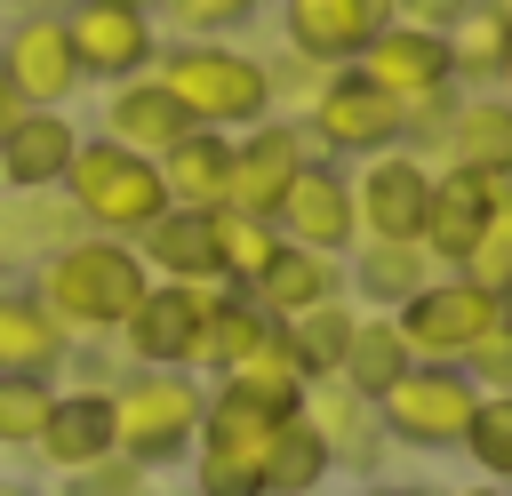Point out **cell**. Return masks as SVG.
<instances>
[{"instance_id":"obj_1","label":"cell","mask_w":512,"mask_h":496,"mask_svg":"<svg viewBox=\"0 0 512 496\" xmlns=\"http://www.w3.org/2000/svg\"><path fill=\"white\" fill-rule=\"evenodd\" d=\"M152 288V272H144V256L128 248V240H112V232H72L64 248H48L40 256V304H48V320L64 328V336H112L128 312H136V296Z\"/></svg>"},{"instance_id":"obj_2","label":"cell","mask_w":512,"mask_h":496,"mask_svg":"<svg viewBox=\"0 0 512 496\" xmlns=\"http://www.w3.org/2000/svg\"><path fill=\"white\" fill-rule=\"evenodd\" d=\"M152 80L184 104L192 128H224V136H240V128L272 120L264 56H240V48H224V40H176V48H160V56H152Z\"/></svg>"},{"instance_id":"obj_3","label":"cell","mask_w":512,"mask_h":496,"mask_svg":"<svg viewBox=\"0 0 512 496\" xmlns=\"http://www.w3.org/2000/svg\"><path fill=\"white\" fill-rule=\"evenodd\" d=\"M200 408H208V384L192 368H136L112 384V448L120 464H176L192 456L200 440Z\"/></svg>"},{"instance_id":"obj_4","label":"cell","mask_w":512,"mask_h":496,"mask_svg":"<svg viewBox=\"0 0 512 496\" xmlns=\"http://www.w3.org/2000/svg\"><path fill=\"white\" fill-rule=\"evenodd\" d=\"M56 192L72 200V216H80L88 232H112V240H136V232L168 208L160 160L112 144V136H80V152H72V168H64Z\"/></svg>"},{"instance_id":"obj_5","label":"cell","mask_w":512,"mask_h":496,"mask_svg":"<svg viewBox=\"0 0 512 496\" xmlns=\"http://www.w3.org/2000/svg\"><path fill=\"white\" fill-rule=\"evenodd\" d=\"M480 392L456 360H408L384 392H376V424L400 440V448H456L464 424H472Z\"/></svg>"},{"instance_id":"obj_6","label":"cell","mask_w":512,"mask_h":496,"mask_svg":"<svg viewBox=\"0 0 512 496\" xmlns=\"http://www.w3.org/2000/svg\"><path fill=\"white\" fill-rule=\"evenodd\" d=\"M312 136V152H344V160H368V152H392L400 144V104L360 72V64H336L312 96V112L296 120Z\"/></svg>"},{"instance_id":"obj_7","label":"cell","mask_w":512,"mask_h":496,"mask_svg":"<svg viewBox=\"0 0 512 496\" xmlns=\"http://www.w3.org/2000/svg\"><path fill=\"white\" fill-rule=\"evenodd\" d=\"M496 320H504V296H488V288L464 280V272H432V280L392 312L408 360H464V344H472L480 328H496Z\"/></svg>"},{"instance_id":"obj_8","label":"cell","mask_w":512,"mask_h":496,"mask_svg":"<svg viewBox=\"0 0 512 496\" xmlns=\"http://www.w3.org/2000/svg\"><path fill=\"white\" fill-rule=\"evenodd\" d=\"M64 16V40H72V64H80V80H136V72H152V56H160V32H152V16L144 8H120V0H72V8H56Z\"/></svg>"},{"instance_id":"obj_9","label":"cell","mask_w":512,"mask_h":496,"mask_svg":"<svg viewBox=\"0 0 512 496\" xmlns=\"http://www.w3.org/2000/svg\"><path fill=\"white\" fill-rule=\"evenodd\" d=\"M424 200H432V168H424V152H408V144L368 152L360 176H352L360 240H424Z\"/></svg>"},{"instance_id":"obj_10","label":"cell","mask_w":512,"mask_h":496,"mask_svg":"<svg viewBox=\"0 0 512 496\" xmlns=\"http://www.w3.org/2000/svg\"><path fill=\"white\" fill-rule=\"evenodd\" d=\"M272 224H280V240H296V248H320V256H344V248H360V216H352V176H344V168H336L328 152H312V160L296 168V184L280 192Z\"/></svg>"},{"instance_id":"obj_11","label":"cell","mask_w":512,"mask_h":496,"mask_svg":"<svg viewBox=\"0 0 512 496\" xmlns=\"http://www.w3.org/2000/svg\"><path fill=\"white\" fill-rule=\"evenodd\" d=\"M304 160H312V136H304L296 120H256V128H240V136H232V192H224V208L272 216Z\"/></svg>"},{"instance_id":"obj_12","label":"cell","mask_w":512,"mask_h":496,"mask_svg":"<svg viewBox=\"0 0 512 496\" xmlns=\"http://www.w3.org/2000/svg\"><path fill=\"white\" fill-rule=\"evenodd\" d=\"M0 72L24 104H48L64 112V96L80 88V64H72V40H64V16L40 8V16H16V32L0 40Z\"/></svg>"},{"instance_id":"obj_13","label":"cell","mask_w":512,"mask_h":496,"mask_svg":"<svg viewBox=\"0 0 512 496\" xmlns=\"http://www.w3.org/2000/svg\"><path fill=\"white\" fill-rule=\"evenodd\" d=\"M72 152H80V128L48 104H24L16 128L0 136V192H56Z\"/></svg>"},{"instance_id":"obj_14","label":"cell","mask_w":512,"mask_h":496,"mask_svg":"<svg viewBox=\"0 0 512 496\" xmlns=\"http://www.w3.org/2000/svg\"><path fill=\"white\" fill-rule=\"evenodd\" d=\"M392 104H408V96H440L448 88V48H440V32H416V24H376L368 32V48L352 56Z\"/></svg>"},{"instance_id":"obj_15","label":"cell","mask_w":512,"mask_h":496,"mask_svg":"<svg viewBox=\"0 0 512 496\" xmlns=\"http://www.w3.org/2000/svg\"><path fill=\"white\" fill-rule=\"evenodd\" d=\"M488 200H496V176H472V168H432V200H424V256L440 272H456L488 224Z\"/></svg>"},{"instance_id":"obj_16","label":"cell","mask_w":512,"mask_h":496,"mask_svg":"<svg viewBox=\"0 0 512 496\" xmlns=\"http://www.w3.org/2000/svg\"><path fill=\"white\" fill-rule=\"evenodd\" d=\"M192 320H200V304L184 296V280H152L112 336L128 344L136 368H184V360H192Z\"/></svg>"},{"instance_id":"obj_17","label":"cell","mask_w":512,"mask_h":496,"mask_svg":"<svg viewBox=\"0 0 512 496\" xmlns=\"http://www.w3.org/2000/svg\"><path fill=\"white\" fill-rule=\"evenodd\" d=\"M104 136L128 144V152H144V160H160L168 144L192 136V120H184V104H176L152 72H136V80H112V96H104Z\"/></svg>"},{"instance_id":"obj_18","label":"cell","mask_w":512,"mask_h":496,"mask_svg":"<svg viewBox=\"0 0 512 496\" xmlns=\"http://www.w3.org/2000/svg\"><path fill=\"white\" fill-rule=\"evenodd\" d=\"M352 280H344V256H320V248H280L264 272H256V288H240L264 320H296V312H312V304H328V296H344Z\"/></svg>"},{"instance_id":"obj_19","label":"cell","mask_w":512,"mask_h":496,"mask_svg":"<svg viewBox=\"0 0 512 496\" xmlns=\"http://www.w3.org/2000/svg\"><path fill=\"white\" fill-rule=\"evenodd\" d=\"M272 8H280L288 48H296L304 64H320V72L352 64V56L368 48V32H376V16H368L360 0H272Z\"/></svg>"},{"instance_id":"obj_20","label":"cell","mask_w":512,"mask_h":496,"mask_svg":"<svg viewBox=\"0 0 512 496\" xmlns=\"http://www.w3.org/2000/svg\"><path fill=\"white\" fill-rule=\"evenodd\" d=\"M56 472H96V464H112L120 448H112V392H56V408H48V424H40V440H32Z\"/></svg>"},{"instance_id":"obj_21","label":"cell","mask_w":512,"mask_h":496,"mask_svg":"<svg viewBox=\"0 0 512 496\" xmlns=\"http://www.w3.org/2000/svg\"><path fill=\"white\" fill-rule=\"evenodd\" d=\"M440 160L472 176H512V96H456Z\"/></svg>"},{"instance_id":"obj_22","label":"cell","mask_w":512,"mask_h":496,"mask_svg":"<svg viewBox=\"0 0 512 496\" xmlns=\"http://www.w3.org/2000/svg\"><path fill=\"white\" fill-rule=\"evenodd\" d=\"M160 184H168V208H224L232 192V136L224 128H192L184 144L160 152Z\"/></svg>"},{"instance_id":"obj_23","label":"cell","mask_w":512,"mask_h":496,"mask_svg":"<svg viewBox=\"0 0 512 496\" xmlns=\"http://www.w3.org/2000/svg\"><path fill=\"white\" fill-rule=\"evenodd\" d=\"M312 432H320V448H328V464H376V408L352 392V384H336V376H320V384H304V408H296Z\"/></svg>"},{"instance_id":"obj_24","label":"cell","mask_w":512,"mask_h":496,"mask_svg":"<svg viewBox=\"0 0 512 496\" xmlns=\"http://www.w3.org/2000/svg\"><path fill=\"white\" fill-rule=\"evenodd\" d=\"M64 352L72 336L48 320V304L32 288H0V376H56Z\"/></svg>"},{"instance_id":"obj_25","label":"cell","mask_w":512,"mask_h":496,"mask_svg":"<svg viewBox=\"0 0 512 496\" xmlns=\"http://www.w3.org/2000/svg\"><path fill=\"white\" fill-rule=\"evenodd\" d=\"M128 248L144 256L152 280H200V272H216V248H208V216L200 208H160Z\"/></svg>"},{"instance_id":"obj_26","label":"cell","mask_w":512,"mask_h":496,"mask_svg":"<svg viewBox=\"0 0 512 496\" xmlns=\"http://www.w3.org/2000/svg\"><path fill=\"white\" fill-rule=\"evenodd\" d=\"M432 272H440V264L424 256V240H360V256L344 264V280H352L376 312H400Z\"/></svg>"},{"instance_id":"obj_27","label":"cell","mask_w":512,"mask_h":496,"mask_svg":"<svg viewBox=\"0 0 512 496\" xmlns=\"http://www.w3.org/2000/svg\"><path fill=\"white\" fill-rule=\"evenodd\" d=\"M264 336H272V320L232 288L224 304H208V312L192 320V360H184V368H192V376H224V368H232V360H248Z\"/></svg>"},{"instance_id":"obj_28","label":"cell","mask_w":512,"mask_h":496,"mask_svg":"<svg viewBox=\"0 0 512 496\" xmlns=\"http://www.w3.org/2000/svg\"><path fill=\"white\" fill-rule=\"evenodd\" d=\"M448 48V80L464 88H504V48H512V24L488 8V0H464V16L440 32Z\"/></svg>"},{"instance_id":"obj_29","label":"cell","mask_w":512,"mask_h":496,"mask_svg":"<svg viewBox=\"0 0 512 496\" xmlns=\"http://www.w3.org/2000/svg\"><path fill=\"white\" fill-rule=\"evenodd\" d=\"M208 248H216V280L232 288H256V272L288 248L272 216H248V208H208Z\"/></svg>"},{"instance_id":"obj_30","label":"cell","mask_w":512,"mask_h":496,"mask_svg":"<svg viewBox=\"0 0 512 496\" xmlns=\"http://www.w3.org/2000/svg\"><path fill=\"white\" fill-rule=\"evenodd\" d=\"M216 384H224V392H240V400H256V408H272V416H296V408H304V368L288 360L280 320H272V336H264L248 360H232Z\"/></svg>"},{"instance_id":"obj_31","label":"cell","mask_w":512,"mask_h":496,"mask_svg":"<svg viewBox=\"0 0 512 496\" xmlns=\"http://www.w3.org/2000/svg\"><path fill=\"white\" fill-rule=\"evenodd\" d=\"M352 304L344 296H328V304H312V312H296V320H280V344H288V360L304 368V384H320V376H336L344 368V344H352Z\"/></svg>"},{"instance_id":"obj_32","label":"cell","mask_w":512,"mask_h":496,"mask_svg":"<svg viewBox=\"0 0 512 496\" xmlns=\"http://www.w3.org/2000/svg\"><path fill=\"white\" fill-rule=\"evenodd\" d=\"M72 224H80V216H72V200L8 192V200H0V256H8V264H16V256H32V264H40L48 248H64V240H72Z\"/></svg>"},{"instance_id":"obj_33","label":"cell","mask_w":512,"mask_h":496,"mask_svg":"<svg viewBox=\"0 0 512 496\" xmlns=\"http://www.w3.org/2000/svg\"><path fill=\"white\" fill-rule=\"evenodd\" d=\"M400 368H408V344H400L392 312H368V320H352V344H344V368H336V384H352V392L376 408V392H384Z\"/></svg>"},{"instance_id":"obj_34","label":"cell","mask_w":512,"mask_h":496,"mask_svg":"<svg viewBox=\"0 0 512 496\" xmlns=\"http://www.w3.org/2000/svg\"><path fill=\"white\" fill-rule=\"evenodd\" d=\"M328 480V448L304 416H280L272 424V448H264V496H312Z\"/></svg>"},{"instance_id":"obj_35","label":"cell","mask_w":512,"mask_h":496,"mask_svg":"<svg viewBox=\"0 0 512 496\" xmlns=\"http://www.w3.org/2000/svg\"><path fill=\"white\" fill-rule=\"evenodd\" d=\"M456 272H464V280H480L488 296H504V288H512V176H496L488 224H480V240H472V256H464Z\"/></svg>"},{"instance_id":"obj_36","label":"cell","mask_w":512,"mask_h":496,"mask_svg":"<svg viewBox=\"0 0 512 496\" xmlns=\"http://www.w3.org/2000/svg\"><path fill=\"white\" fill-rule=\"evenodd\" d=\"M488 480H512V392H480V408H472V424H464V440H456Z\"/></svg>"},{"instance_id":"obj_37","label":"cell","mask_w":512,"mask_h":496,"mask_svg":"<svg viewBox=\"0 0 512 496\" xmlns=\"http://www.w3.org/2000/svg\"><path fill=\"white\" fill-rule=\"evenodd\" d=\"M56 408V376H0V448H32Z\"/></svg>"},{"instance_id":"obj_38","label":"cell","mask_w":512,"mask_h":496,"mask_svg":"<svg viewBox=\"0 0 512 496\" xmlns=\"http://www.w3.org/2000/svg\"><path fill=\"white\" fill-rule=\"evenodd\" d=\"M456 368L472 376V392H512V320L480 328V336L464 344V360H456Z\"/></svg>"},{"instance_id":"obj_39","label":"cell","mask_w":512,"mask_h":496,"mask_svg":"<svg viewBox=\"0 0 512 496\" xmlns=\"http://www.w3.org/2000/svg\"><path fill=\"white\" fill-rule=\"evenodd\" d=\"M320 80H328V72H320V64H304L296 48L264 64V88H272V104H296V112H312V96H320Z\"/></svg>"},{"instance_id":"obj_40","label":"cell","mask_w":512,"mask_h":496,"mask_svg":"<svg viewBox=\"0 0 512 496\" xmlns=\"http://www.w3.org/2000/svg\"><path fill=\"white\" fill-rule=\"evenodd\" d=\"M168 8H176L184 32H232V24H248V16L272 8V0H168Z\"/></svg>"},{"instance_id":"obj_41","label":"cell","mask_w":512,"mask_h":496,"mask_svg":"<svg viewBox=\"0 0 512 496\" xmlns=\"http://www.w3.org/2000/svg\"><path fill=\"white\" fill-rule=\"evenodd\" d=\"M192 488H200V496H264L256 464H232V456H200V464H192Z\"/></svg>"},{"instance_id":"obj_42","label":"cell","mask_w":512,"mask_h":496,"mask_svg":"<svg viewBox=\"0 0 512 496\" xmlns=\"http://www.w3.org/2000/svg\"><path fill=\"white\" fill-rule=\"evenodd\" d=\"M464 16V0H392V24H416V32H448Z\"/></svg>"},{"instance_id":"obj_43","label":"cell","mask_w":512,"mask_h":496,"mask_svg":"<svg viewBox=\"0 0 512 496\" xmlns=\"http://www.w3.org/2000/svg\"><path fill=\"white\" fill-rule=\"evenodd\" d=\"M72 480H80L72 496H136V464H120V456L96 464V472H72Z\"/></svg>"},{"instance_id":"obj_44","label":"cell","mask_w":512,"mask_h":496,"mask_svg":"<svg viewBox=\"0 0 512 496\" xmlns=\"http://www.w3.org/2000/svg\"><path fill=\"white\" fill-rule=\"evenodd\" d=\"M456 496H512L504 480H480V488H456Z\"/></svg>"},{"instance_id":"obj_45","label":"cell","mask_w":512,"mask_h":496,"mask_svg":"<svg viewBox=\"0 0 512 496\" xmlns=\"http://www.w3.org/2000/svg\"><path fill=\"white\" fill-rule=\"evenodd\" d=\"M360 8H368V16H376V24H392V0H360Z\"/></svg>"},{"instance_id":"obj_46","label":"cell","mask_w":512,"mask_h":496,"mask_svg":"<svg viewBox=\"0 0 512 496\" xmlns=\"http://www.w3.org/2000/svg\"><path fill=\"white\" fill-rule=\"evenodd\" d=\"M0 496H40V488L32 480H0Z\"/></svg>"},{"instance_id":"obj_47","label":"cell","mask_w":512,"mask_h":496,"mask_svg":"<svg viewBox=\"0 0 512 496\" xmlns=\"http://www.w3.org/2000/svg\"><path fill=\"white\" fill-rule=\"evenodd\" d=\"M16 8H24V16H40V8H64V0H16Z\"/></svg>"},{"instance_id":"obj_48","label":"cell","mask_w":512,"mask_h":496,"mask_svg":"<svg viewBox=\"0 0 512 496\" xmlns=\"http://www.w3.org/2000/svg\"><path fill=\"white\" fill-rule=\"evenodd\" d=\"M120 8H144V16H160V8H168V0H120Z\"/></svg>"},{"instance_id":"obj_49","label":"cell","mask_w":512,"mask_h":496,"mask_svg":"<svg viewBox=\"0 0 512 496\" xmlns=\"http://www.w3.org/2000/svg\"><path fill=\"white\" fill-rule=\"evenodd\" d=\"M488 8H496V16H504V24H512V0H488Z\"/></svg>"},{"instance_id":"obj_50","label":"cell","mask_w":512,"mask_h":496,"mask_svg":"<svg viewBox=\"0 0 512 496\" xmlns=\"http://www.w3.org/2000/svg\"><path fill=\"white\" fill-rule=\"evenodd\" d=\"M504 88H512V48H504Z\"/></svg>"},{"instance_id":"obj_51","label":"cell","mask_w":512,"mask_h":496,"mask_svg":"<svg viewBox=\"0 0 512 496\" xmlns=\"http://www.w3.org/2000/svg\"><path fill=\"white\" fill-rule=\"evenodd\" d=\"M392 496H416V488H392Z\"/></svg>"},{"instance_id":"obj_52","label":"cell","mask_w":512,"mask_h":496,"mask_svg":"<svg viewBox=\"0 0 512 496\" xmlns=\"http://www.w3.org/2000/svg\"><path fill=\"white\" fill-rule=\"evenodd\" d=\"M0 80H8V72H0Z\"/></svg>"},{"instance_id":"obj_53","label":"cell","mask_w":512,"mask_h":496,"mask_svg":"<svg viewBox=\"0 0 512 496\" xmlns=\"http://www.w3.org/2000/svg\"><path fill=\"white\" fill-rule=\"evenodd\" d=\"M504 320H512V312H504Z\"/></svg>"}]
</instances>
